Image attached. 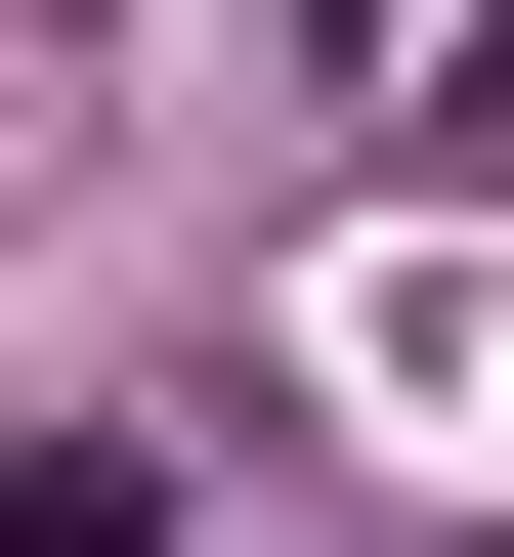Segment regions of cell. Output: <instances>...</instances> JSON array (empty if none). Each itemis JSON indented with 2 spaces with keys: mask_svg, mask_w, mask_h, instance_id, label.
<instances>
[{
  "mask_svg": "<svg viewBox=\"0 0 514 557\" xmlns=\"http://www.w3.org/2000/svg\"><path fill=\"white\" fill-rule=\"evenodd\" d=\"M0 557H172V429H0Z\"/></svg>",
  "mask_w": 514,
  "mask_h": 557,
  "instance_id": "6da1fadb",
  "label": "cell"
}]
</instances>
